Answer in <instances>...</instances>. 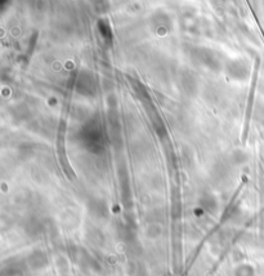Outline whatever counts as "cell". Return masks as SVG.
Returning a JSON list of instances; mask_svg holds the SVG:
<instances>
[{"label": "cell", "instance_id": "obj_1", "mask_svg": "<svg viewBox=\"0 0 264 276\" xmlns=\"http://www.w3.org/2000/svg\"><path fill=\"white\" fill-rule=\"evenodd\" d=\"M27 265L31 270H42L48 265L47 254L43 251H39V249L31 252L27 257Z\"/></svg>", "mask_w": 264, "mask_h": 276}, {"label": "cell", "instance_id": "obj_2", "mask_svg": "<svg viewBox=\"0 0 264 276\" xmlns=\"http://www.w3.org/2000/svg\"><path fill=\"white\" fill-rule=\"evenodd\" d=\"M234 276H255V268L249 263H242L234 270Z\"/></svg>", "mask_w": 264, "mask_h": 276}, {"label": "cell", "instance_id": "obj_3", "mask_svg": "<svg viewBox=\"0 0 264 276\" xmlns=\"http://www.w3.org/2000/svg\"><path fill=\"white\" fill-rule=\"evenodd\" d=\"M2 276H23V271L17 266H8L2 270Z\"/></svg>", "mask_w": 264, "mask_h": 276}]
</instances>
